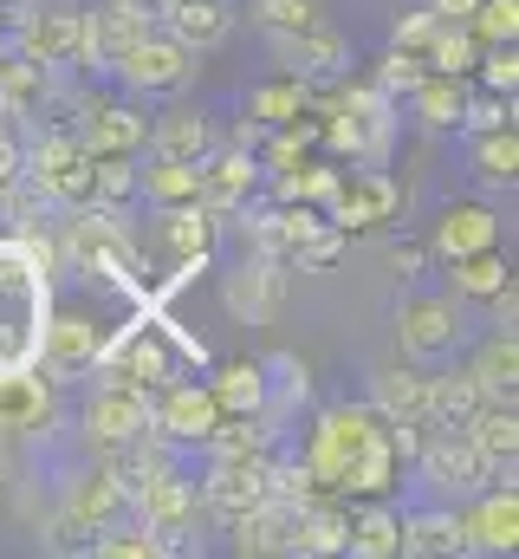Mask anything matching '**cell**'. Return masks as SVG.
<instances>
[{
    "label": "cell",
    "instance_id": "1",
    "mask_svg": "<svg viewBox=\"0 0 519 559\" xmlns=\"http://www.w3.org/2000/svg\"><path fill=\"white\" fill-rule=\"evenodd\" d=\"M318 481V495L338 501H384L389 488L402 481V455L389 442V423L371 404H331L325 417L312 423V442L299 455Z\"/></svg>",
    "mask_w": 519,
    "mask_h": 559
},
{
    "label": "cell",
    "instance_id": "2",
    "mask_svg": "<svg viewBox=\"0 0 519 559\" xmlns=\"http://www.w3.org/2000/svg\"><path fill=\"white\" fill-rule=\"evenodd\" d=\"M46 319H52V267L20 235H0V371L39 365Z\"/></svg>",
    "mask_w": 519,
    "mask_h": 559
},
{
    "label": "cell",
    "instance_id": "3",
    "mask_svg": "<svg viewBox=\"0 0 519 559\" xmlns=\"http://www.w3.org/2000/svg\"><path fill=\"white\" fill-rule=\"evenodd\" d=\"M52 228H59V261H72L79 274L111 280L118 293H130V299L149 306V280H143L136 235L124 228V209H98V202H85V209H65Z\"/></svg>",
    "mask_w": 519,
    "mask_h": 559
},
{
    "label": "cell",
    "instance_id": "4",
    "mask_svg": "<svg viewBox=\"0 0 519 559\" xmlns=\"http://www.w3.org/2000/svg\"><path fill=\"white\" fill-rule=\"evenodd\" d=\"M312 111H318V143H331L351 163H384L396 143V118H402V105L384 98L371 79H338V92L325 98L312 92Z\"/></svg>",
    "mask_w": 519,
    "mask_h": 559
},
{
    "label": "cell",
    "instance_id": "5",
    "mask_svg": "<svg viewBox=\"0 0 519 559\" xmlns=\"http://www.w3.org/2000/svg\"><path fill=\"white\" fill-rule=\"evenodd\" d=\"M20 176L65 215V209H85L92 202V150L79 143L72 124H52L33 143H20Z\"/></svg>",
    "mask_w": 519,
    "mask_h": 559
},
{
    "label": "cell",
    "instance_id": "6",
    "mask_svg": "<svg viewBox=\"0 0 519 559\" xmlns=\"http://www.w3.org/2000/svg\"><path fill=\"white\" fill-rule=\"evenodd\" d=\"M130 514L143 521V527H156L162 540H169V554H189L195 540V521H208V508H202V481H189L176 462H156L149 475H136V488H130Z\"/></svg>",
    "mask_w": 519,
    "mask_h": 559
},
{
    "label": "cell",
    "instance_id": "7",
    "mask_svg": "<svg viewBox=\"0 0 519 559\" xmlns=\"http://www.w3.org/2000/svg\"><path fill=\"white\" fill-rule=\"evenodd\" d=\"M409 462H415V475H422L442 501H468V495H481L487 481H514L507 468H494V462L481 455V442H474L468 429H429Z\"/></svg>",
    "mask_w": 519,
    "mask_h": 559
},
{
    "label": "cell",
    "instance_id": "8",
    "mask_svg": "<svg viewBox=\"0 0 519 559\" xmlns=\"http://www.w3.org/2000/svg\"><path fill=\"white\" fill-rule=\"evenodd\" d=\"M162 325H169V319H162L156 306H143L136 325H124L118 338H105L92 378H105V384H130V391H162V384L176 378V358L162 352Z\"/></svg>",
    "mask_w": 519,
    "mask_h": 559
},
{
    "label": "cell",
    "instance_id": "9",
    "mask_svg": "<svg viewBox=\"0 0 519 559\" xmlns=\"http://www.w3.org/2000/svg\"><path fill=\"white\" fill-rule=\"evenodd\" d=\"M111 79H118L124 92H136V98H176V92H189V85H195V52H189L176 33L149 26L124 59L111 66Z\"/></svg>",
    "mask_w": 519,
    "mask_h": 559
},
{
    "label": "cell",
    "instance_id": "10",
    "mask_svg": "<svg viewBox=\"0 0 519 559\" xmlns=\"http://www.w3.org/2000/svg\"><path fill=\"white\" fill-rule=\"evenodd\" d=\"M273 495V449L266 455H208V475H202V508L208 521H241L248 508H260Z\"/></svg>",
    "mask_w": 519,
    "mask_h": 559
},
{
    "label": "cell",
    "instance_id": "11",
    "mask_svg": "<svg viewBox=\"0 0 519 559\" xmlns=\"http://www.w3.org/2000/svg\"><path fill=\"white\" fill-rule=\"evenodd\" d=\"M286 280H292V267H286L279 254L248 248V254L221 274V306H228L241 325H273L279 306H286Z\"/></svg>",
    "mask_w": 519,
    "mask_h": 559
},
{
    "label": "cell",
    "instance_id": "12",
    "mask_svg": "<svg viewBox=\"0 0 519 559\" xmlns=\"http://www.w3.org/2000/svg\"><path fill=\"white\" fill-rule=\"evenodd\" d=\"M396 209H402V189H396V176H384L377 163H364V169H338V182H331V195H325V222L331 228H345V235H358V228H384L396 222Z\"/></svg>",
    "mask_w": 519,
    "mask_h": 559
},
{
    "label": "cell",
    "instance_id": "13",
    "mask_svg": "<svg viewBox=\"0 0 519 559\" xmlns=\"http://www.w3.org/2000/svg\"><path fill=\"white\" fill-rule=\"evenodd\" d=\"M273 59H279L286 79H299V85L318 92V85H331V79L351 72V39L318 20V26H305V33H279V39H273Z\"/></svg>",
    "mask_w": 519,
    "mask_h": 559
},
{
    "label": "cell",
    "instance_id": "14",
    "mask_svg": "<svg viewBox=\"0 0 519 559\" xmlns=\"http://www.w3.org/2000/svg\"><path fill=\"white\" fill-rule=\"evenodd\" d=\"M215 423H221V404H215L208 384L169 378L162 391H149V429H156L162 442H176V449H182V442H208Z\"/></svg>",
    "mask_w": 519,
    "mask_h": 559
},
{
    "label": "cell",
    "instance_id": "15",
    "mask_svg": "<svg viewBox=\"0 0 519 559\" xmlns=\"http://www.w3.org/2000/svg\"><path fill=\"white\" fill-rule=\"evenodd\" d=\"M98 352H105V332L92 325V312H59V306H52L46 338H39V371H46L52 384H72V378H92Z\"/></svg>",
    "mask_w": 519,
    "mask_h": 559
},
{
    "label": "cell",
    "instance_id": "16",
    "mask_svg": "<svg viewBox=\"0 0 519 559\" xmlns=\"http://www.w3.org/2000/svg\"><path fill=\"white\" fill-rule=\"evenodd\" d=\"M396 345H402V358H415V365L448 358V352L461 345V306H455V293L409 299V306L396 312Z\"/></svg>",
    "mask_w": 519,
    "mask_h": 559
},
{
    "label": "cell",
    "instance_id": "17",
    "mask_svg": "<svg viewBox=\"0 0 519 559\" xmlns=\"http://www.w3.org/2000/svg\"><path fill=\"white\" fill-rule=\"evenodd\" d=\"M85 436L98 442V449H124L136 436H149V391H130V384H92V397H85Z\"/></svg>",
    "mask_w": 519,
    "mask_h": 559
},
{
    "label": "cell",
    "instance_id": "18",
    "mask_svg": "<svg viewBox=\"0 0 519 559\" xmlns=\"http://www.w3.org/2000/svg\"><path fill=\"white\" fill-rule=\"evenodd\" d=\"M149 26H156V13H149L143 0H98V7L85 13V59H79V66L111 72L130 46L149 33Z\"/></svg>",
    "mask_w": 519,
    "mask_h": 559
},
{
    "label": "cell",
    "instance_id": "19",
    "mask_svg": "<svg viewBox=\"0 0 519 559\" xmlns=\"http://www.w3.org/2000/svg\"><path fill=\"white\" fill-rule=\"evenodd\" d=\"M59 429V384L26 365V371H0V436H46Z\"/></svg>",
    "mask_w": 519,
    "mask_h": 559
},
{
    "label": "cell",
    "instance_id": "20",
    "mask_svg": "<svg viewBox=\"0 0 519 559\" xmlns=\"http://www.w3.org/2000/svg\"><path fill=\"white\" fill-rule=\"evenodd\" d=\"M13 52H26V59H33V66H46V72L79 66V59H85V13H72V7L26 13V20H20V33H13Z\"/></svg>",
    "mask_w": 519,
    "mask_h": 559
},
{
    "label": "cell",
    "instance_id": "21",
    "mask_svg": "<svg viewBox=\"0 0 519 559\" xmlns=\"http://www.w3.org/2000/svg\"><path fill=\"white\" fill-rule=\"evenodd\" d=\"M195 169H202V209H208L215 222L241 215V209L260 195V156L241 150V143H234V150H208Z\"/></svg>",
    "mask_w": 519,
    "mask_h": 559
},
{
    "label": "cell",
    "instance_id": "22",
    "mask_svg": "<svg viewBox=\"0 0 519 559\" xmlns=\"http://www.w3.org/2000/svg\"><path fill=\"white\" fill-rule=\"evenodd\" d=\"M371 411L389 429H435V404H429V371L415 365H384L371 378Z\"/></svg>",
    "mask_w": 519,
    "mask_h": 559
},
{
    "label": "cell",
    "instance_id": "23",
    "mask_svg": "<svg viewBox=\"0 0 519 559\" xmlns=\"http://www.w3.org/2000/svg\"><path fill=\"white\" fill-rule=\"evenodd\" d=\"M474 508L461 514L468 527V547L474 554H514L519 547V488L514 481H487L481 495H468Z\"/></svg>",
    "mask_w": 519,
    "mask_h": 559
},
{
    "label": "cell",
    "instance_id": "24",
    "mask_svg": "<svg viewBox=\"0 0 519 559\" xmlns=\"http://www.w3.org/2000/svg\"><path fill=\"white\" fill-rule=\"evenodd\" d=\"M481 248H500V215L481 209V202H455L435 215L429 228V261H461V254H481Z\"/></svg>",
    "mask_w": 519,
    "mask_h": 559
},
{
    "label": "cell",
    "instance_id": "25",
    "mask_svg": "<svg viewBox=\"0 0 519 559\" xmlns=\"http://www.w3.org/2000/svg\"><path fill=\"white\" fill-rule=\"evenodd\" d=\"M59 508L98 534V527H111V521H124L130 514V481L111 468V462H98V468H85V475L65 481V501H59Z\"/></svg>",
    "mask_w": 519,
    "mask_h": 559
},
{
    "label": "cell",
    "instance_id": "26",
    "mask_svg": "<svg viewBox=\"0 0 519 559\" xmlns=\"http://www.w3.org/2000/svg\"><path fill=\"white\" fill-rule=\"evenodd\" d=\"M72 131H79V143L92 156H143V131L149 124H143L136 105H79Z\"/></svg>",
    "mask_w": 519,
    "mask_h": 559
},
{
    "label": "cell",
    "instance_id": "27",
    "mask_svg": "<svg viewBox=\"0 0 519 559\" xmlns=\"http://www.w3.org/2000/svg\"><path fill=\"white\" fill-rule=\"evenodd\" d=\"M215 235H221V222H215L202 202L156 209V241L176 254V267H208V254H215Z\"/></svg>",
    "mask_w": 519,
    "mask_h": 559
},
{
    "label": "cell",
    "instance_id": "28",
    "mask_svg": "<svg viewBox=\"0 0 519 559\" xmlns=\"http://www.w3.org/2000/svg\"><path fill=\"white\" fill-rule=\"evenodd\" d=\"M156 20H162V33H176L195 59H202V52H215V46L234 33L228 0H162V7H156Z\"/></svg>",
    "mask_w": 519,
    "mask_h": 559
},
{
    "label": "cell",
    "instance_id": "29",
    "mask_svg": "<svg viewBox=\"0 0 519 559\" xmlns=\"http://www.w3.org/2000/svg\"><path fill=\"white\" fill-rule=\"evenodd\" d=\"M345 534H351V514L338 495H312L292 521V559H331L345 554Z\"/></svg>",
    "mask_w": 519,
    "mask_h": 559
},
{
    "label": "cell",
    "instance_id": "30",
    "mask_svg": "<svg viewBox=\"0 0 519 559\" xmlns=\"http://www.w3.org/2000/svg\"><path fill=\"white\" fill-rule=\"evenodd\" d=\"M429 404H435V429H468L494 404V391L461 365V371H429Z\"/></svg>",
    "mask_w": 519,
    "mask_h": 559
},
{
    "label": "cell",
    "instance_id": "31",
    "mask_svg": "<svg viewBox=\"0 0 519 559\" xmlns=\"http://www.w3.org/2000/svg\"><path fill=\"white\" fill-rule=\"evenodd\" d=\"M292 521H299V508L279 501V495H266V501L248 508L241 521H228L234 554H292Z\"/></svg>",
    "mask_w": 519,
    "mask_h": 559
},
{
    "label": "cell",
    "instance_id": "32",
    "mask_svg": "<svg viewBox=\"0 0 519 559\" xmlns=\"http://www.w3.org/2000/svg\"><path fill=\"white\" fill-rule=\"evenodd\" d=\"M402 554L415 559H461L468 547V527L455 508H422V514H402Z\"/></svg>",
    "mask_w": 519,
    "mask_h": 559
},
{
    "label": "cell",
    "instance_id": "33",
    "mask_svg": "<svg viewBox=\"0 0 519 559\" xmlns=\"http://www.w3.org/2000/svg\"><path fill=\"white\" fill-rule=\"evenodd\" d=\"M208 391H215L221 417H273V378H266V365L234 358V365H221L208 378Z\"/></svg>",
    "mask_w": 519,
    "mask_h": 559
},
{
    "label": "cell",
    "instance_id": "34",
    "mask_svg": "<svg viewBox=\"0 0 519 559\" xmlns=\"http://www.w3.org/2000/svg\"><path fill=\"white\" fill-rule=\"evenodd\" d=\"M143 150L149 156H169V163H202L215 150V124L202 111H162L149 131H143Z\"/></svg>",
    "mask_w": 519,
    "mask_h": 559
},
{
    "label": "cell",
    "instance_id": "35",
    "mask_svg": "<svg viewBox=\"0 0 519 559\" xmlns=\"http://www.w3.org/2000/svg\"><path fill=\"white\" fill-rule=\"evenodd\" d=\"M52 105V72L26 52H0V118H39Z\"/></svg>",
    "mask_w": 519,
    "mask_h": 559
},
{
    "label": "cell",
    "instance_id": "36",
    "mask_svg": "<svg viewBox=\"0 0 519 559\" xmlns=\"http://www.w3.org/2000/svg\"><path fill=\"white\" fill-rule=\"evenodd\" d=\"M402 105L415 111V124H422V131H461L468 79H455V72H422V85H415Z\"/></svg>",
    "mask_w": 519,
    "mask_h": 559
},
{
    "label": "cell",
    "instance_id": "37",
    "mask_svg": "<svg viewBox=\"0 0 519 559\" xmlns=\"http://www.w3.org/2000/svg\"><path fill=\"white\" fill-rule=\"evenodd\" d=\"M136 195H143L149 209L202 202V169H195V163H169V156H149V169H136Z\"/></svg>",
    "mask_w": 519,
    "mask_h": 559
},
{
    "label": "cell",
    "instance_id": "38",
    "mask_svg": "<svg viewBox=\"0 0 519 559\" xmlns=\"http://www.w3.org/2000/svg\"><path fill=\"white\" fill-rule=\"evenodd\" d=\"M345 554H358V559H396V554H402V514H396V508H384V501H364V514H351Z\"/></svg>",
    "mask_w": 519,
    "mask_h": 559
},
{
    "label": "cell",
    "instance_id": "39",
    "mask_svg": "<svg viewBox=\"0 0 519 559\" xmlns=\"http://www.w3.org/2000/svg\"><path fill=\"white\" fill-rule=\"evenodd\" d=\"M468 436L481 442V455H487L494 468L514 475V462H519V411H514V397H494L481 417L468 423Z\"/></svg>",
    "mask_w": 519,
    "mask_h": 559
},
{
    "label": "cell",
    "instance_id": "40",
    "mask_svg": "<svg viewBox=\"0 0 519 559\" xmlns=\"http://www.w3.org/2000/svg\"><path fill=\"white\" fill-rule=\"evenodd\" d=\"M260 138H266V131H260ZM312 143H318V111H299L292 124H273L266 150H254V156H260V176H279V169L305 163V156H312Z\"/></svg>",
    "mask_w": 519,
    "mask_h": 559
},
{
    "label": "cell",
    "instance_id": "41",
    "mask_svg": "<svg viewBox=\"0 0 519 559\" xmlns=\"http://www.w3.org/2000/svg\"><path fill=\"white\" fill-rule=\"evenodd\" d=\"M299 111H312V85H299V79H286V72H279L273 85H260L254 98H248V118H254V124H266V131H273V124H292Z\"/></svg>",
    "mask_w": 519,
    "mask_h": 559
},
{
    "label": "cell",
    "instance_id": "42",
    "mask_svg": "<svg viewBox=\"0 0 519 559\" xmlns=\"http://www.w3.org/2000/svg\"><path fill=\"white\" fill-rule=\"evenodd\" d=\"M474 176L514 189V176H519V131L514 124H500V131H474Z\"/></svg>",
    "mask_w": 519,
    "mask_h": 559
},
{
    "label": "cell",
    "instance_id": "43",
    "mask_svg": "<svg viewBox=\"0 0 519 559\" xmlns=\"http://www.w3.org/2000/svg\"><path fill=\"white\" fill-rule=\"evenodd\" d=\"M468 371L494 391V397H514V378H519V338L514 332H494L474 358H468Z\"/></svg>",
    "mask_w": 519,
    "mask_h": 559
},
{
    "label": "cell",
    "instance_id": "44",
    "mask_svg": "<svg viewBox=\"0 0 519 559\" xmlns=\"http://www.w3.org/2000/svg\"><path fill=\"white\" fill-rule=\"evenodd\" d=\"M0 215H7V235H33V228H46V222H59V209L26 182V176H13L7 189H0Z\"/></svg>",
    "mask_w": 519,
    "mask_h": 559
},
{
    "label": "cell",
    "instance_id": "45",
    "mask_svg": "<svg viewBox=\"0 0 519 559\" xmlns=\"http://www.w3.org/2000/svg\"><path fill=\"white\" fill-rule=\"evenodd\" d=\"M448 274H455V299H487L500 280H514V267L500 261V248H481V254L448 261Z\"/></svg>",
    "mask_w": 519,
    "mask_h": 559
},
{
    "label": "cell",
    "instance_id": "46",
    "mask_svg": "<svg viewBox=\"0 0 519 559\" xmlns=\"http://www.w3.org/2000/svg\"><path fill=\"white\" fill-rule=\"evenodd\" d=\"M474 59H481V39H474L461 20H442V33L429 39V72H455V79H468Z\"/></svg>",
    "mask_w": 519,
    "mask_h": 559
},
{
    "label": "cell",
    "instance_id": "47",
    "mask_svg": "<svg viewBox=\"0 0 519 559\" xmlns=\"http://www.w3.org/2000/svg\"><path fill=\"white\" fill-rule=\"evenodd\" d=\"M92 202L98 209L136 202V156H92Z\"/></svg>",
    "mask_w": 519,
    "mask_h": 559
},
{
    "label": "cell",
    "instance_id": "48",
    "mask_svg": "<svg viewBox=\"0 0 519 559\" xmlns=\"http://www.w3.org/2000/svg\"><path fill=\"white\" fill-rule=\"evenodd\" d=\"M325 20V7L318 0H254V26L266 39H279V33H305V26H318Z\"/></svg>",
    "mask_w": 519,
    "mask_h": 559
},
{
    "label": "cell",
    "instance_id": "49",
    "mask_svg": "<svg viewBox=\"0 0 519 559\" xmlns=\"http://www.w3.org/2000/svg\"><path fill=\"white\" fill-rule=\"evenodd\" d=\"M422 72H429V66H422L415 52H396V46H389L384 59H377V72H371V85H377L384 98H396V105H402V98L422 85Z\"/></svg>",
    "mask_w": 519,
    "mask_h": 559
},
{
    "label": "cell",
    "instance_id": "50",
    "mask_svg": "<svg viewBox=\"0 0 519 559\" xmlns=\"http://www.w3.org/2000/svg\"><path fill=\"white\" fill-rule=\"evenodd\" d=\"M468 33H474L481 46H500V39H514V33H519V0H481V7L468 13Z\"/></svg>",
    "mask_w": 519,
    "mask_h": 559
},
{
    "label": "cell",
    "instance_id": "51",
    "mask_svg": "<svg viewBox=\"0 0 519 559\" xmlns=\"http://www.w3.org/2000/svg\"><path fill=\"white\" fill-rule=\"evenodd\" d=\"M435 33H442V13L422 7V13H402V20L389 26V46H396V52H415V59L429 66V39H435Z\"/></svg>",
    "mask_w": 519,
    "mask_h": 559
},
{
    "label": "cell",
    "instance_id": "52",
    "mask_svg": "<svg viewBox=\"0 0 519 559\" xmlns=\"http://www.w3.org/2000/svg\"><path fill=\"white\" fill-rule=\"evenodd\" d=\"M500 124H514V98H507V92H468L461 131L474 138V131H500Z\"/></svg>",
    "mask_w": 519,
    "mask_h": 559
},
{
    "label": "cell",
    "instance_id": "53",
    "mask_svg": "<svg viewBox=\"0 0 519 559\" xmlns=\"http://www.w3.org/2000/svg\"><path fill=\"white\" fill-rule=\"evenodd\" d=\"M474 66H481V85H487V92H507V98L519 92V52H514V39L481 46V59H474Z\"/></svg>",
    "mask_w": 519,
    "mask_h": 559
},
{
    "label": "cell",
    "instance_id": "54",
    "mask_svg": "<svg viewBox=\"0 0 519 559\" xmlns=\"http://www.w3.org/2000/svg\"><path fill=\"white\" fill-rule=\"evenodd\" d=\"M39 540H46L52 554H92V527H85V521H72L65 508H52V521L39 527Z\"/></svg>",
    "mask_w": 519,
    "mask_h": 559
},
{
    "label": "cell",
    "instance_id": "55",
    "mask_svg": "<svg viewBox=\"0 0 519 559\" xmlns=\"http://www.w3.org/2000/svg\"><path fill=\"white\" fill-rule=\"evenodd\" d=\"M487 319H494V332H514V319H519V286L514 280H500V286L487 293Z\"/></svg>",
    "mask_w": 519,
    "mask_h": 559
},
{
    "label": "cell",
    "instance_id": "56",
    "mask_svg": "<svg viewBox=\"0 0 519 559\" xmlns=\"http://www.w3.org/2000/svg\"><path fill=\"white\" fill-rule=\"evenodd\" d=\"M13 176H20V138H13V131L0 124V189H7Z\"/></svg>",
    "mask_w": 519,
    "mask_h": 559
},
{
    "label": "cell",
    "instance_id": "57",
    "mask_svg": "<svg viewBox=\"0 0 519 559\" xmlns=\"http://www.w3.org/2000/svg\"><path fill=\"white\" fill-rule=\"evenodd\" d=\"M422 261H429V248H389V267H396V274H402V280L415 274Z\"/></svg>",
    "mask_w": 519,
    "mask_h": 559
},
{
    "label": "cell",
    "instance_id": "58",
    "mask_svg": "<svg viewBox=\"0 0 519 559\" xmlns=\"http://www.w3.org/2000/svg\"><path fill=\"white\" fill-rule=\"evenodd\" d=\"M429 7H435V13H442V20H461V26H468V13H474V7H481V0H429Z\"/></svg>",
    "mask_w": 519,
    "mask_h": 559
},
{
    "label": "cell",
    "instance_id": "59",
    "mask_svg": "<svg viewBox=\"0 0 519 559\" xmlns=\"http://www.w3.org/2000/svg\"><path fill=\"white\" fill-rule=\"evenodd\" d=\"M0 481H7V462H0Z\"/></svg>",
    "mask_w": 519,
    "mask_h": 559
}]
</instances>
